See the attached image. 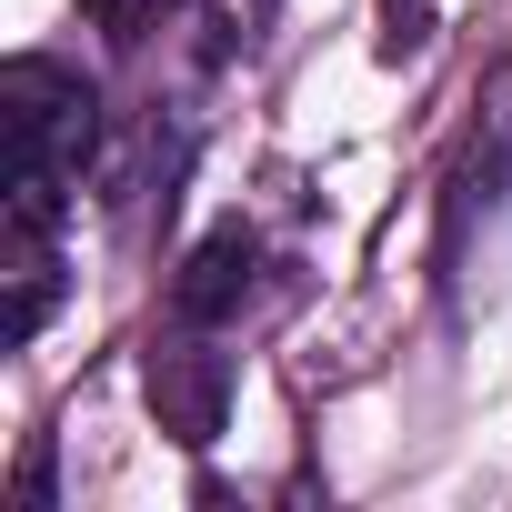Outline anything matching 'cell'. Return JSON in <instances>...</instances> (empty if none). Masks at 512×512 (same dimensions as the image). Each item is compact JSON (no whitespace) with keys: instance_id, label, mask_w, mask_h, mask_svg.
I'll return each instance as SVG.
<instances>
[{"instance_id":"cell-2","label":"cell","mask_w":512,"mask_h":512,"mask_svg":"<svg viewBox=\"0 0 512 512\" xmlns=\"http://www.w3.org/2000/svg\"><path fill=\"white\" fill-rule=\"evenodd\" d=\"M512 262V71L482 91V121L442 181V292L472 312Z\"/></svg>"},{"instance_id":"cell-3","label":"cell","mask_w":512,"mask_h":512,"mask_svg":"<svg viewBox=\"0 0 512 512\" xmlns=\"http://www.w3.org/2000/svg\"><path fill=\"white\" fill-rule=\"evenodd\" d=\"M151 412H161V432H171L181 452H201V442L221 432V412H231V352L191 342V322H181V342L151 352Z\"/></svg>"},{"instance_id":"cell-1","label":"cell","mask_w":512,"mask_h":512,"mask_svg":"<svg viewBox=\"0 0 512 512\" xmlns=\"http://www.w3.org/2000/svg\"><path fill=\"white\" fill-rule=\"evenodd\" d=\"M101 141V91L61 61L0 71V241H61L81 161Z\"/></svg>"},{"instance_id":"cell-4","label":"cell","mask_w":512,"mask_h":512,"mask_svg":"<svg viewBox=\"0 0 512 512\" xmlns=\"http://www.w3.org/2000/svg\"><path fill=\"white\" fill-rule=\"evenodd\" d=\"M251 262H262L251 221H221V231L191 251V262H181V282H171V322H191V332L231 322V312H241V292H251Z\"/></svg>"},{"instance_id":"cell-6","label":"cell","mask_w":512,"mask_h":512,"mask_svg":"<svg viewBox=\"0 0 512 512\" xmlns=\"http://www.w3.org/2000/svg\"><path fill=\"white\" fill-rule=\"evenodd\" d=\"M382 21H392V31H382V51L402 61V51H422V41H432V0H382Z\"/></svg>"},{"instance_id":"cell-5","label":"cell","mask_w":512,"mask_h":512,"mask_svg":"<svg viewBox=\"0 0 512 512\" xmlns=\"http://www.w3.org/2000/svg\"><path fill=\"white\" fill-rule=\"evenodd\" d=\"M161 11H171V0H81V21L111 41V51H131V41H151L161 31Z\"/></svg>"}]
</instances>
